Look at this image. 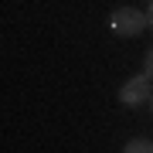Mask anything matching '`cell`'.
I'll use <instances>...</instances> for the list:
<instances>
[{
    "label": "cell",
    "mask_w": 153,
    "mask_h": 153,
    "mask_svg": "<svg viewBox=\"0 0 153 153\" xmlns=\"http://www.w3.org/2000/svg\"><path fill=\"white\" fill-rule=\"evenodd\" d=\"M150 109H153V95H150Z\"/></svg>",
    "instance_id": "6"
},
{
    "label": "cell",
    "mask_w": 153,
    "mask_h": 153,
    "mask_svg": "<svg viewBox=\"0 0 153 153\" xmlns=\"http://www.w3.org/2000/svg\"><path fill=\"white\" fill-rule=\"evenodd\" d=\"M146 27H150L146 14L136 10V7H119V10L109 17V31L116 34V38H140Z\"/></svg>",
    "instance_id": "1"
},
{
    "label": "cell",
    "mask_w": 153,
    "mask_h": 153,
    "mask_svg": "<svg viewBox=\"0 0 153 153\" xmlns=\"http://www.w3.org/2000/svg\"><path fill=\"white\" fill-rule=\"evenodd\" d=\"M143 75H150V78H153V48L146 51V61H143Z\"/></svg>",
    "instance_id": "4"
},
{
    "label": "cell",
    "mask_w": 153,
    "mask_h": 153,
    "mask_svg": "<svg viewBox=\"0 0 153 153\" xmlns=\"http://www.w3.org/2000/svg\"><path fill=\"white\" fill-rule=\"evenodd\" d=\"M146 21H150V31H153V0L146 4Z\"/></svg>",
    "instance_id": "5"
},
{
    "label": "cell",
    "mask_w": 153,
    "mask_h": 153,
    "mask_svg": "<svg viewBox=\"0 0 153 153\" xmlns=\"http://www.w3.org/2000/svg\"><path fill=\"white\" fill-rule=\"evenodd\" d=\"M123 153H153V140H146V136H133V140L123 146Z\"/></svg>",
    "instance_id": "3"
},
{
    "label": "cell",
    "mask_w": 153,
    "mask_h": 153,
    "mask_svg": "<svg viewBox=\"0 0 153 153\" xmlns=\"http://www.w3.org/2000/svg\"><path fill=\"white\" fill-rule=\"evenodd\" d=\"M150 82H153L150 75H133L129 82H123V88H119V102L129 105V109H140V105L150 102V95H153Z\"/></svg>",
    "instance_id": "2"
}]
</instances>
